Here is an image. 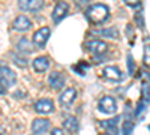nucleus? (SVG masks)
Listing matches in <instances>:
<instances>
[{"label":"nucleus","instance_id":"obj_1","mask_svg":"<svg viewBox=\"0 0 150 135\" xmlns=\"http://www.w3.org/2000/svg\"><path fill=\"white\" fill-rule=\"evenodd\" d=\"M86 17L93 24H101L105 20H108L110 9H108V6H105L102 3H96V5H92L86 9Z\"/></svg>","mask_w":150,"mask_h":135},{"label":"nucleus","instance_id":"obj_2","mask_svg":"<svg viewBox=\"0 0 150 135\" xmlns=\"http://www.w3.org/2000/svg\"><path fill=\"white\" fill-rule=\"evenodd\" d=\"M15 81H17V75H15L14 71L6 68V66L0 68V84H2L5 89L12 87V86L15 84Z\"/></svg>","mask_w":150,"mask_h":135},{"label":"nucleus","instance_id":"obj_3","mask_svg":"<svg viewBox=\"0 0 150 135\" xmlns=\"http://www.w3.org/2000/svg\"><path fill=\"white\" fill-rule=\"evenodd\" d=\"M98 108H99V111H102V113H105V114H112V113L117 111V102H116L114 98L104 96L102 99L99 101Z\"/></svg>","mask_w":150,"mask_h":135},{"label":"nucleus","instance_id":"obj_4","mask_svg":"<svg viewBox=\"0 0 150 135\" xmlns=\"http://www.w3.org/2000/svg\"><path fill=\"white\" fill-rule=\"evenodd\" d=\"M86 48L92 54H95V56H102V54H105L108 51V44H105L104 41L95 39V41H89V42H87Z\"/></svg>","mask_w":150,"mask_h":135},{"label":"nucleus","instance_id":"obj_5","mask_svg":"<svg viewBox=\"0 0 150 135\" xmlns=\"http://www.w3.org/2000/svg\"><path fill=\"white\" fill-rule=\"evenodd\" d=\"M18 8L26 12H38L44 8V0H18Z\"/></svg>","mask_w":150,"mask_h":135},{"label":"nucleus","instance_id":"obj_6","mask_svg":"<svg viewBox=\"0 0 150 135\" xmlns=\"http://www.w3.org/2000/svg\"><path fill=\"white\" fill-rule=\"evenodd\" d=\"M50 35H51V30H50L48 27H42L39 29L35 35H33V44L36 47H39V48H44L48 38H50Z\"/></svg>","mask_w":150,"mask_h":135},{"label":"nucleus","instance_id":"obj_7","mask_svg":"<svg viewBox=\"0 0 150 135\" xmlns=\"http://www.w3.org/2000/svg\"><path fill=\"white\" fill-rule=\"evenodd\" d=\"M68 12H69V5L62 0V2H59V3L56 5V8H54V11H53V20H54L56 23H59L60 20H63V18L68 15Z\"/></svg>","mask_w":150,"mask_h":135},{"label":"nucleus","instance_id":"obj_8","mask_svg":"<svg viewBox=\"0 0 150 135\" xmlns=\"http://www.w3.org/2000/svg\"><path fill=\"white\" fill-rule=\"evenodd\" d=\"M35 110H36V113L48 114V113L54 111V104L51 99H41V101L35 102Z\"/></svg>","mask_w":150,"mask_h":135},{"label":"nucleus","instance_id":"obj_9","mask_svg":"<svg viewBox=\"0 0 150 135\" xmlns=\"http://www.w3.org/2000/svg\"><path fill=\"white\" fill-rule=\"evenodd\" d=\"M102 75L107 78V80H110V81H114V83H119V81H122V72H120V69L117 68V66H107L105 69H104V72H102Z\"/></svg>","mask_w":150,"mask_h":135},{"label":"nucleus","instance_id":"obj_10","mask_svg":"<svg viewBox=\"0 0 150 135\" xmlns=\"http://www.w3.org/2000/svg\"><path fill=\"white\" fill-rule=\"evenodd\" d=\"M12 27H14L15 30L18 32H27L30 27H32V21L26 17V15H20L14 20V23H12Z\"/></svg>","mask_w":150,"mask_h":135},{"label":"nucleus","instance_id":"obj_11","mask_svg":"<svg viewBox=\"0 0 150 135\" xmlns=\"http://www.w3.org/2000/svg\"><path fill=\"white\" fill-rule=\"evenodd\" d=\"M48 84L51 86L54 90H60V89H63V86H65V77L62 75L60 72H53V74H50V77H48Z\"/></svg>","mask_w":150,"mask_h":135},{"label":"nucleus","instance_id":"obj_12","mask_svg":"<svg viewBox=\"0 0 150 135\" xmlns=\"http://www.w3.org/2000/svg\"><path fill=\"white\" fill-rule=\"evenodd\" d=\"M75 98H77V90L71 87V89H66L63 93L59 96V102L63 107H69L75 101Z\"/></svg>","mask_w":150,"mask_h":135},{"label":"nucleus","instance_id":"obj_13","mask_svg":"<svg viewBox=\"0 0 150 135\" xmlns=\"http://www.w3.org/2000/svg\"><path fill=\"white\" fill-rule=\"evenodd\" d=\"M32 66H33V71L35 72H45L48 68H50V59L45 57V56H41V57H36L33 62H32Z\"/></svg>","mask_w":150,"mask_h":135},{"label":"nucleus","instance_id":"obj_14","mask_svg":"<svg viewBox=\"0 0 150 135\" xmlns=\"http://www.w3.org/2000/svg\"><path fill=\"white\" fill-rule=\"evenodd\" d=\"M48 128H50V122L47 119H35L32 123V131L35 134H42L48 131Z\"/></svg>","mask_w":150,"mask_h":135},{"label":"nucleus","instance_id":"obj_15","mask_svg":"<svg viewBox=\"0 0 150 135\" xmlns=\"http://www.w3.org/2000/svg\"><path fill=\"white\" fill-rule=\"evenodd\" d=\"M63 128L66 129V131H69V132H77L78 131V128H80V125H78V120L75 119V117H68L65 122H63Z\"/></svg>","mask_w":150,"mask_h":135},{"label":"nucleus","instance_id":"obj_16","mask_svg":"<svg viewBox=\"0 0 150 135\" xmlns=\"http://www.w3.org/2000/svg\"><path fill=\"white\" fill-rule=\"evenodd\" d=\"M117 120L119 119L116 117V119H111L108 122H101V126H108L105 129L108 131L110 135H117Z\"/></svg>","mask_w":150,"mask_h":135},{"label":"nucleus","instance_id":"obj_17","mask_svg":"<svg viewBox=\"0 0 150 135\" xmlns=\"http://www.w3.org/2000/svg\"><path fill=\"white\" fill-rule=\"evenodd\" d=\"M18 50L21 51V53H32L33 51V45L26 39V38H21L20 41H18Z\"/></svg>","mask_w":150,"mask_h":135},{"label":"nucleus","instance_id":"obj_18","mask_svg":"<svg viewBox=\"0 0 150 135\" xmlns=\"http://www.w3.org/2000/svg\"><path fill=\"white\" fill-rule=\"evenodd\" d=\"M132 128H134V123L131 120H126L123 123V126H122V132H123V135H129L131 134V131H132Z\"/></svg>","mask_w":150,"mask_h":135},{"label":"nucleus","instance_id":"obj_19","mask_svg":"<svg viewBox=\"0 0 150 135\" xmlns=\"http://www.w3.org/2000/svg\"><path fill=\"white\" fill-rule=\"evenodd\" d=\"M125 3L131 8H135V9H141V0H123Z\"/></svg>","mask_w":150,"mask_h":135},{"label":"nucleus","instance_id":"obj_20","mask_svg":"<svg viewBox=\"0 0 150 135\" xmlns=\"http://www.w3.org/2000/svg\"><path fill=\"white\" fill-rule=\"evenodd\" d=\"M112 30H114V29H110V30L105 29V30H99L98 33H99V35H104V36H110V38H117V33H116V32L111 33Z\"/></svg>","mask_w":150,"mask_h":135},{"label":"nucleus","instance_id":"obj_21","mask_svg":"<svg viewBox=\"0 0 150 135\" xmlns=\"http://www.w3.org/2000/svg\"><path fill=\"white\" fill-rule=\"evenodd\" d=\"M14 60L18 63V65H21V66H26V63H27V60H26V57H24L23 60H20L18 59V56H14Z\"/></svg>","mask_w":150,"mask_h":135},{"label":"nucleus","instance_id":"obj_22","mask_svg":"<svg viewBox=\"0 0 150 135\" xmlns=\"http://www.w3.org/2000/svg\"><path fill=\"white\" fill-rule=\"evenodd\" d=\"M51 135H63V129H60V128H54L51 131Z\"/></svg>","mask_w":150,"mask_h":135},{"label":"nucleus","instance_id":"obj_23","mask_svg":"<svg viewBox=\"0 0 150 135\" xmlns=\"http://www.w3.org/2000/svg\"><path fill=\"white\" fill-rule=\"evenodd\" d=\"M137 23H138V26L140 27H144V23H143V18H141V15H137Z\"/></svg>","mask_w":150,"mask_h":135},{"label":"nucleus","instance_id":"obj_24","mask_svg":"<svg viewBox=\"0 0 150 135\" xmlns=\"http://www.w3.org/2000/svg\"><path fill=\"white\" fill-rule=\"evenodd\" d=\"M146 65L149 66V45H146Z\"/></svg>","mask_w":150,"mask_h":135},{"label":"nucleus","instance_id":"obj_25","mask_svg":"<svg viewBox=\"0 0 150 135\" xmlns=\"http://www.w3.org/2000/svg\"><path fill=\"white\" fill-rule=\"evenodd\" d=\"M3 93H6V89L3 87L2 84H0V95H3Z\"/></svg>","mask_w":150,"mask_h":135},{"label":"nucleus","instance_id":"obj_26","mask_svg":"<svg viewBox=\"0 0 150 135\" xmlns=\"http://www.w3.org/2000/svg\"><path fill=\"white\" fill-rule=\"evenodd\" d=\"M33 135H39V134H33Z\"/></svg>","mask_w":150,"mask_h":135}]
</instances>
